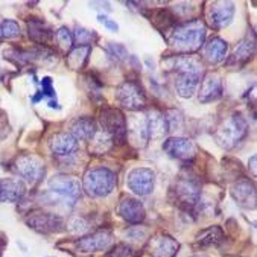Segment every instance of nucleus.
I'll list each match as a JSON object with an SVG mask.
<instances>
[{
	"label": "nucleus",
	"mask_w": 257,
	"mask_h": 257,
	"mask_svg": "<svg viewBox=\"0 0 257 257\" xmlns=\"http://www.w3.org/2000/svg\"><path fill=\"white\" fill-rule=\"evenodd\" d=\"M201 49H202V58L205 61L210 63V64H219L227 57L228 44L222 38L213 37L207 43H204Z\"/></svg>",
	"instance_id": "20"
},
{
	"label": "nucleus",
	"mask_w": 257,
	"mask_h": 257,
	"mask_svg": "<svg viewBox=\"0 0 257 257\" xmlns=\"http://www.w3.org/2000/svg\"><path fill=\"white\" fill-rule=\"evenodd\" d=\"M171 198L180 209L192 212L201 198V183L190 172H183L171 187Z\"/></svg>",
	"instance_id": "3"
},
{
	"label": "nucleus",
	"mask_w": 257,
	"mask_h": 257,
	"mask_svg": "<svg viewBox=\"0 0 257 257\" xmlns=\"http://www.w3.org/2000/svg\"><path fill=\"white\" fill-rule=\"evenodd\" d=\"M163 151L171 159L180 162H192L196 156V146L184 137H169L163 142Z\"/></svg>",
	"instance_id": "8"
},
{
	"label": "nucleus",
	"mask_w": 257,
	"mask_h": 257,
	"mask_svg": "<svg viewBox=\"0 0 257 257\" xmlns=\"http://www.w3.org/2000/svg\"><path fill=\"white\" fill-rule=\"evenodd\" d=\"M166 64H169V69L175 73L177 93L181 97H192L202 79L201 61L189 55H178L169 58Z\"/></svg>",
	"instance_id": "2"
},
{
	"label": "nucleus",
	"mask_w": 257,
	"mask_h": 257,
	"mask_svg": "<svg viewBox=\"0 0 257 257\" xmlns=\"http://www.w3.org/2000/svg\"><path fill=\"white\" fill-rule=\"evenodd\" d=\"M154 183H156V175L148 168H136L128 174L126 178V186L139 196H148L152 193Z\"/></svg>",
	"instance_id": "9"
},
{
	"label": "nucleus",
	"mask_w": 257,
	"mask_h": 257,
	"mask_svg": "<svg viewBox=\"0 0 257 257\" xmlns=\"http://www.w3.org/2000/svg\"><path fill=\"white\" fill-rule=\"evenodd\" d=\"M55 37H57V43H58L60 49L63 50L64 54H69L70 50L73 49V43H75L73 41V34L70 32V29L63 26L55 32Z\"/></svg>",
	"instance_id": "30"
},
{
	"label": "nucleus",
	"mask_w": 257,
	"mask_h": 257,
	"mask_svg": "<svg viewBox=\"0 0 257 257\" xmlns=\"http://www.w3.org/2000/svg\"><path fill=\"white\" fill-rule=\"evenodd\" d=\"M255 50V40H254V35L251 37L249 40V35L239 44V47L236 49V52L231 58V61L234 63H239V64H245L246 61H249V58L252 57Z\"/></svg>",
	"instance_id": "27"
},
{
	"label": "nucleus",
	"mask_w": 257,
	"mask_h": 257,
	"mask_svg": "<svg viewBox=\"0 0 257 257\" xmlns=\"http://www.w3.org/2000/svg\"><path fill=\"white\" fill-rule=\"evenodd\" d=\"M49 148L58 157H70L78 151V140L70 133H57L50 137Z\"/></svg>",
	"instance_id": "18"
},
{
	"label": "nucleus",
	"mask_w": 257,
	"mask_h": 257,
	"mask_svg": "<svg viewBox=\"0 0 257 257\" xmlns=\"http://www.w3.org/2000/svg\"><path fill=\"white\" fill-rule=\"evenodd\" d=\"M251 169H252V174H255V156L251 157Z\"/></svg>",
	"instance_id": "37"
},
{
	"label": "nucleus",
	"mask_w": 257,
	"mask_h": 257,
	"mask_svg": "<svg viewBox=\"0 0 257 257\" xmlns=\"http://www.w3.org/2000/svg\"><path fill=\"white\" fill-rule=\"evenodd\" d=\"M72 136L76 140H82V142H90L93 140V137L96 136V122L91 117H78L73 123H72Z\"/></svg>",
	"instance_id": "24"
},
{
	"label": "nucleus",
	"mask_w": 257,
	"mask_h": 257,
	"mask_svg": "<svg viewBox=\"0 0 257 257\" xmlns=\"http://www.w3.org/2000/svg\"><path fill=\"white\" fill-rule=\"evenodd\" d=\"M91 52V47L88 46H78L75 49H72L67 54V66L72 70H79L85 66L87 58Z\"/></svg>",
	"instance_id": "26"
},
{
	"label": "nucleus",
	"mask_w": 257,
	"mask_h": 257,
	"mask_svg": "<svg viewBox=\"0 0 257 257\" xmlns=\"http://www.w3.org/2000/svg\"><path fill=\"white\" fill-rule=\"evenodd\" d=\"M41 94L43 97H50V100H54L55 99V88L52 85V78H49V76H44L41 79Z\"/></svg>",
	"instance_id": "33"
},
{
	"label": "nucleus",
	"mask_w": 257,
	"mask_h": 257,
	"mask_svg": "<svg viewBox=\"0 0 257 257\" xmlns=\"http://www.w3.org/2000/svg\"><path fill=\"white\" fill-rule=\"evenodd\" d=\"M50 192H54L63 198H69V199H78L81 196L82 192V186L79 183V180H76L75 177H67V175H54L47 183Z\"/></svg>",
	"instance_id": "12"
},
{
	"label": "nucleus",
	"mask_w": 257,
	"mask_h": 257,
	"mask_svg": "<svg viewBox=\"0 0 257 257\" xmlns=\"http://www.w3.org/2000/svg\"><path fill=\"white\" fill-rule=\"evenodd\" d=\"M222 96V81L218 73H205L199 82V102L209 104Z\"/></svg>",
	"instance_id": "15"
},
{
	"label": "nucleus",
	"mask_w": 257,
	"mask_h": 257,
	"mask_svg": "<svg viewBox=\"0 0 257 257\" xmlns=\"http://www.w3.org/2000/svg\"><path fill=\"white\" fill-rule=\"evenodd\" d=\"M224 239V233L219 227H209L202 230L198 236H196V243L199 246H210V245H218L219 242H222Z\"/></svg>",
	"instance_id": "28"
},
{
	"label": "nucleus",
	"mask_w": 257,
	"mask_h": 257,
	"mask_svg": "<svg viewBox=\"0 0 257 257\" xmlns=\"http://www.w3.org/2000/svg\"><path fill=\"white\" fill-rule=\"evenodd\" d=\"M20 35V26L14 20H5L0 23V40H10L17 38Z\"/></svg>",
	"instance_id": "31"
},
{
	"label": "nucleus",
	"mask_w": 257,
	"mask_h": 257,
	"mask_svg": "<svg viewBox=\"0 0 257 257\" xmlns=\"http://www.w3.org/2000/svg\"><path fill=\"white\" fill-rule=\"evenodd\" d=\"M26 224L40 233H54V231H60L64 227V221L58 215L43 212V210L32 212L28 216Z\"/></svg>",
	"instance_id": "11"
},
{
	"label": "nucleus",
	"mask_w": 257,
	"mask_h": 257,
	"mask_svg": "<svg viewBox=\"0 0 257 257\" xmlns=\"http://www.w3.org/2000/svg\"><path fill=\"white\" fill-rule=\"evenodd\" d=\"M111 240H113V234L110 230H97L81 237L76 246L82 252H96V251L107 249L111 245Z\"/></svg>",
	"instance_id": "14"
},
{
	"label": "nucleus",
	"mask_w": 257,
	"mask_h": 257,
	"mask_svg": "<svg viewBox=\"0 0 257 257\" xmlns=\"http://www.w3.org/2000/svg\"><path fill=\"white\" fill-rule=\"evenodd\" d=\"M28 32H29V38L41 46L47 44L50 40L55 37L54 31L50 29L43 20L40 19H32L28 22Z\"/></svg>",
	"instance_id": "23"
},
{
	"label": "nucleus",
	"mask_w": 257,
	"mask_h": 257,
	"mask_svg": "<svg viewBox=\"0 0 257 257\" xmlns=\"http://www.w3.org/2000/svg\"><path fill=\"white\" fill-rule=\"evenodd\" d=\"M117 213L122 219H125L130 224H140L146 218V210L143 207V204L131 196L122 198L117 207Z\"/></svg>",
	"instance_id": "16"
},
{
	"label": "nucleus",
	"mask_w": 257,
	"mask_h": 257,
	"mask_svg": "<svg viewBox=\"0 0 257 257\" xmlns=\"http://www.w3.org/2000/svg\"><path fill=\"white\" fill-rule=\"evenodd\" d=\"M100 125L104 128V131L111 137V140L117 145H122L126 142V117L119 108H111L107 107L100 111L99 114Z\"/></svg>",
	"instance_id": "6"
},
{
	"label": "nucleus",
	"mask_w": 257,
	"mask_h": 257,
	"mask_svg": "<svg viewBox=\"0 0 257 257\" xmlns=\"http://www.w3.org/2000/svg\"><path fill=\"white\" fill-rule=\"evenodd\" d=\"M26 193V186L22 180L7 178L0 181V202H17Z\"/></svg>",
	"instance_id": "21"
},
{
	"label": "nucleus",
	"mask_w": 257,
	"mask_h": 257,
	"mask_svg": "<svg viewBox=\"0 0 257 257\" xmlns=\"http://www.w3.org/2000/svg\"><path fill=\"white\" fill-rule=\"evenodd\" d=\"M116 100L120 107L130 111H139L146 105V94L137 81H123L116 88Z\"/></svg>",
	"instance_id": "7"
},
{
	"label": "nucleus",
	"mask_w": 257,
	"mask_h": 257,
	"mask_svg": "<svg viewBox=\"0 0 257 257\" xmlns=\"http://www.w3.org/2000/svg\"><path fill=\"white\" fill-rule=\"evenodd\" d=\"M117 178L113 171L107 168H94L87 171L82 180V190L91 198H102L110 195L116 187Z\"/></svg>",
	"instance_id": "4"
},
{
	"label": "nucleus",
	"mask_w": 257,
	"mask_h": 257,
	"mask_svg": "<svg viewBox=\"0 0 257 257\" xmlns=\"http://www.w3.org/2000/svg\"><path fill=\"white\" fill-rule=\"evenodd\" d=\"M97 20H99V23H102L105 28H108L110 31L117 32L119 26H117V23H116L114 20H111L110 17H107V16H104V14H99V16H97Z\"/></svg>",
	"instance_id": "35"
},
{
	"label": "nucleus",
	"mask_w": 257,
	"mask_h": 257,
	"mask_svg": "<svg viewBox=\"0 0 257 257\" xmlns=\"http://www.w3.org/2000/svg\"><path fill=\"white\" fill-rule=\"evenodd\" d=\"M231 196L245 209L255 207V186L248 178H237L231 187Z\"/></svg>",
	"instance_id": "17"
},
{
	"label": "nucleus",
	"mask_w": 257,
	"mask_h": 257,
	"mask_svg": "<svg viewBox=\"0 0 257 257\" xmlns=\"http://www.w3.org/2000/svg\"><path fill=\"white\" fill-rule=\"evenodd\" d=\"M146 125H148L149 139H162V137H165L169 133L165 113H162L159 110H152V111L148 113Z\"/></svg>",
	"instance_id": "22"
},
{
	"label": "nucleus",
	"mask_w": 257,
	"mask_h": 257,
	"mask_svg": "<svg viewBox=\"0 0 257 257\" xmlns=\"http://www.w3.org/2000/svg\"><path fill=\"white\" fill-rule=\"evenodd\" d=\"M110 257H134V251L128 245H116L114 249L110 252Z\"/></svg>",
	"instance_id": "34"
},
{
	"label": "nucleus",
	"mask_w": 257,
	"mask_h": 257,
	"mask_svg": "<svg viewBox=\"0 0 257 257\" xmlns=\"http://www.w3.org/2000/svg\"><path fill=\"white\" fill-rule=\"evenodd\" d=\"M207 22L215 29H222L228 26L234 17V5L231 2H213L205 13Z\"/></svg>",
	"instance_id": "13"
},
{
	"label": "nucleus",
	"mask_w": 257,
	"mask_h": 257,
	"mask_svg": "<svg viewBox=\"0 0 257 257\" xmlns=\"http://www.w3.org/2000/svg\"><path fill=\"white\" fill-rule=\"evenodd\" d=\"M205 35H207L205 23L199 19H192L175 25L168 35V43L177 54L187 55L202 47Z\"/></svg>",
	"instance_id": "1"
},
{
	"label": "nucleus",
	"mask_w": 257,
	"mask_h": 257,
	"mask_svg": "<svg viewBox=\"0 0 257 257\" xmlns=\"http://www.w3.org/2000/svg\"><path fill=\"white\" fill-rule=\"evenodd\" d=\"M248 133V125L246 120L240 113H233L230 114L218 128L215 139L218 145H221L225 149H231L236 145H239Z\"/></svg>",
	"instance_id": "5"
},
{
	"label": "nucleus",
	"mask_w": 257,
	"mask_h": 257,
	"mask_svg": "<svg viewBox=\"0 0 257 257\" xmlns=\"http://www.w3.org/2000/svg\"><path fill=\"white\" fill-rule=\"evenodd\" d=\"M97 40V34L96 31H88L82 26H76L75 32H73V41L78 43V46H88L91 47V44Z\"/></svg>",
	"instance_id": "29"
},
{
	"label": "nucleus",
	"mask_w": 257,
	"mask_h": 257,
	"mask_svg": "<svg viewBox=\"0 0 257 257\" xmlns=\"http://www.w3.org/2000/svg\"><path fill=\"white\" fill-rule=\"evenodd\" d=\"M108 50H110V55L113 58H116L117 61H123V60L128 58V52H126L125 46H122L119 43H110Z\"/></svg>",
	"instance_id": "32"
},
{
	"label": "nucleus",
	"mask_w": 257,
	"mask_h": 257,
	"mask_svg": "<svg viewBox=\"0 0 257 257\" xmlns=\"http://www.w3.org/2000/svg\"><path fill=\"white\" fill-rule=\"evenodd\" d=\"M14 169L16 172L28 183L35 184L38 183L43 175H44V165L40 159L34 157V156H20L16 159L14 163Z\"/></svg>",
	"instance_id": "10"
},
{
	"label": "nucleus",
	"mask_w": 257,
	"mask_h": 257,
	"mask_svg": "<svg viewBox=\"0 0 257 257\" xmlns=\"http://www.w3.org/2000/svg\"><path fill=\"white\" fill-rule=\"evenodd\" d=\"M149 20L162 32H168L175 25H178V17L172 13L171 8H162L157 11H152V16L149 17Z\"/></svg>",
	"instance_id": "25"
},
{
	"label": "nucleus",
	"mask_w": 257,
	"mask_h": 257,
	"mask_svg": "<svg viewBox=\"0 0 257 257\" xmlns=\"http://www.w3.org/2000/svg\"><path fill=\"white\" fill-rule=\"evenodd\" d=\"M190 257H209V255H204V254H196V255H190Z\"/></svg>",
	"instance_id": "38"
},
{
	"label": "nucleus",
	"mask_w": 257,
	"mask_h": 257,
	"mask_svg": "<svg viewBox=\"0 0 257 257\" xmlns=\"http://www.w3.org/2000/svg\"><path fill=\"white\" fill-rule=\"evenodd\" d=\"M10 131V126H8V119H7V114L4 111H0V139H4Z\"/></svg>",
	"instance_id": "36"
},
{
	"label": "nucleus",
	"mask_w": 257,
	"mask_h": 257,
	"mask_svg": "<svg viewBox=\"0 0 257 257\" xmlns=\"http://www.w3.org/2000/svg\"><path fill=\"white\" fill-rule=\"evenodd\" d=\"M148 248L152 257H175L180 243L168 234H157L149 240Z\"/></svg>",
	"instance_id": "19"
}]
</instances>
